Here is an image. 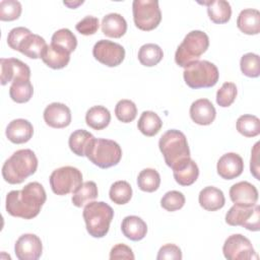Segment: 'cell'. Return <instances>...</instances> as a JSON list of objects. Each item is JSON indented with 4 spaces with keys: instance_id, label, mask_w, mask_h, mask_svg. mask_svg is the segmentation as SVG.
<instances>
[{
    "instance_id": "1",
    "label": "cell",
    "mask_w": 260,
    "mask_h": 260,
    "mask_svg": "<svg viewBox=\"0 0 260 260\" xmlns=\"http://www.w3.org/2000/svg\"><path fill=\"white\" fill-rule=\"evenodd\" d=\"M46 199L43 185L30 182L21 190H12L6 195L5 208L7 213L14 217L31 219L40 213Z\"/></svg>"
},
{
    "instance_id": "2",
    "label": "cell",
    "mask_w": 260,
    "mask_h": 260,
    "mask_svg": "<svg viewBox=\"0 0 260 260\" xmlns=\"http://www.w3.org/2000/svg\"><path fill=\"white\" fill-rule=\"evenodd\" d=\"M38 169V158L31 149H19L5 160L2 167V177L5 182L15 185L22 183L34 175Z\"/></svg>"
},
{
    "instance_id": "3",
    "label": "cell",
    "mask_w": 260,
    "mask_h": 260,
    "mask_svg": "<svg viewBox=\"0 0 260 260\" xmlns=\"http://www.w3.org/2000/svg\"><path fill=\"white\" fill-rule=\"evenodd\" d=\"M158 147L167 166L172 170L191 158L187 138L180 130L170 129L165 132L159 138Z\"/></svg>"
},
{
    "instance_id": "4",
    "label": "cell",
    "mask_w": 260,
    "mask_h": 260,
    "mask_svg": "<svg viewBox=\"0 0 260 260\" xmlns=\"http://www.w3.org/2000/svg\"><path fill=\"white\" fill-rule=\"evenodd\" d=\"M82 216L87 233L93 238H103L110 230L114 210L106 202L91 201L84 206Z\"/></svg>"
},
{
    "instance_id": "5",
    "label": "cell",
    "mask_w": 260,
    "mask_h": 260,
    "mask_svg": "<svg viewBox=\"0 0 260 260\" xmlns=\"http://www.w3.org/2000/svg\"><path fill=\"white\" fill-rule=\"evenodd\" d=\"M208 47L209 38L204 31L191 30L186 35L183 42L177 48L175 61L179 66L186 68L193 62L198 61Z\"/></svg>"
},
{
    "instance_id": "6",
    "label": "cell",
    "mask_w": 260,
    "mask_h": 260,
    "mask_svg": "<svg viewBox=\"0 0 260 260\" xmlns=\"http://www.w3.org/2000/svg\"><path fill=\"white\" fill-rule=\"evenodd\" d=\"M85 156L99 168L108 169L120 162L122 149L114 140L93 138L86 150Z\"/></svg>"
},
{
    "instance_id": "7",
    "label": "cell",
    "mask_w": 260,
    "mask_h": 260,
    "mask_svg": "<svg viewBox=\"0 0 260 260\" xmlns=\"http://www.w3.org/2000/svg\"><path fill=\"white\" fill-rule=\"evenodd\" d=\"M183 77L186 84L193 89L208 88L217 83L219 72L213 63L207 60H198L184 69Z\"/></svg>"
},
{
    "instance_id": "8",
    "label": "cell",
    "mask_w": 260,
    "mask_h": 260,
    "mask_svg": "<svg viewBox=\"0 0 260 260\" xmlns=\"http://www.w3.org/2000/svg\"><path fill=\"white\" fill-rule=\"evenodd\" d=\"M132 12L134 23L141 30H152L160 23L161 12L156 0H134Z\"/></svg>"
},
{
    "instance_id": "9",
    "label": "cell",
    "mask_w": 260,
    "mask_h": 260,
    "mask_svg": "<svg viewBox=\"0 0 260 260\" xmlns=\"http://www.w3.org/2000/svg\"><path fill=\"white\" fill-rule=\"evenodd\" d=\"M49 182L52 191L63 196L73 193L82 184V174L77 168L65 166L53 171Z\"/></svg>"
},
{
    "instance_id": "10",
    "label": "cell",
    "mask_w": 260,
    "mask_h": 260,
    "mask_svg": "<svg viewBox=\"0 0 260 260\" xmlns=\"http://www.w3.org/2000/svg\"><path fill=\"white\" fill-rule=\"evenodd\" d=\"M225 222L232 226H243L252 232L260 230V206L234 204L225 214Z\"/></svg>"
},
{
    "instance_id": "11",
    "label": "cell",
    "mask_w": 260,
    "mask_h": 260,
    "mask_svg": "<svg viewBox=\"0 0 260 260\" xmlns=\"http://www.w3.org/2000/svg\"><path fill=\"white\" fill-rule=\"evenodd\" d=\"M222 253L229 260L258 259L251 241L241 234L232 235L224 241Z\"/></svg>"
},
{
    "instance_id": "12",
    "label": "cell",
    "mask_w": 260,
    "mask_h": 260,
    "mask_svg": "<svg viewBox=\"0 0 260 260\" xmlns=\"http://www.w3.org/2000/svg\"><path fill=\"white\" fill-rule=\"evenodd\" d=\"M95 60L108 67L120 65L125 58V49L118 43L109 40L98 41L92 48Z\"/></svg>"
},
{
    "instance_id": "13",
    "label": "cell",
    "mask_w": 260,
    "mask_h": 260,
    "mask_svg": "<svg viewBox=\"0 0 260 260\" xmlns=\"http://www.w3.org/2000/svg\"><path fill=\"white\" fill-rule=\"evenodd\" d=\"M14 252L19 260H37L43 252L42 241L35 234H24L17 239Z\"/></svg>"
},
{
    "instance_id": "14",
    "label": "cell",
    "mask_w": 260,
    "mask_h": 260,
    "mask_svg": "<svg viewBox=\"0 0 260 260\" xmlns=\"http://www.w3.org/2000/svg\"><path fill=\"white\" fill-rule=\"evenodd\" d=\"M1 84L13 82L17 79H29L30 69L24 62L16 58H1Z\"/></svg>"
},
{
    "instance_id": "15",
    "label": "cell",
    "mask_w": 260,
    "mask_h": 260,
    "mask_svg": "<svg viewBox=\"0 0 260 260\" xmlns=\"http://www.w3.org/2000/svg\"><path fill=\"white\" fill-rule=\"evenodd\" d=\"M43 116L46 124L52 128H65L71 123V111L62 103H52L47 106Z\"/></svg>"
},
{
    "instance_id": "16",
    "label": "cell",
    "mask_w": 260,
    "mask_h": 260,
    "mask_svg": "<svg viewBox=\"0 0 260 260\" xmlns=\"http://www.w3.org/2000/svg\"><path fill=\"white\" fill-rule=\"evenodd\" d=\"M217 174L224 180H233L244 171L243 158L235 152H228L219 157L216 165Z\"/></svg>"
},
{
    "instance_id": "17",
    "label": "cell",
    "mask_w": 260,
    "mask_h": 260,
    "mask_svg": "<svg viewBox=\"0 0 260 260\" xmlns=\"http://www.w3.org/2000/svg\"><path fill=\"white\" fill-rule=\"evenodd\" d=\"M230 198L235 204L253 206L258 201V190L253 184L242 181L231 187Z\"/></svg>"
},
{
    "instance_id": "18",
    "label": "cell",
    "mask_w": 260,
    "mask_h": 260,
    "mask_svg": "<svg viewBox=\"0 0 260 260\" xmlns=\"http://www.w3.org/2000/svg\"><path fill=\"white\" fill-rule=\"evenodd\" d=\"M190 117L198 125H210L215 117L216 111L208 99H199L192 103L190 107Z\"/></svg>"
},
{
    "instance_id": "19",
    "label": "cell",
    "mask_w": 260,
    "mask_h": 260,
    "mask_svg": "<svg viewBox=\"0 0 260 260\" xmlns=\"http://www.w3.org/2000/svg\"><path fill=\"white\" fill-rule=\"evenodd\" d=\"M6 137L15 144L27 142L34 134L31 123L25 119H14L6 127Z\"/></svg>"
},
{
    "instance_id": "20",
    "label": "cell",
    "mask_w": 260,
    "mask_h": 260,
    "mask_svg": "<svg viewBox=\"0 0 260 260\" xmlns=\"http://www.w3.org/2000/svg\"><path fill=\"white\" fill-rule=\"evenodd\" d=\"M198 201L200 206L207 211H215L224 206L223 192L213 186H207L199 192Z\"/></svg>"
},
{
    "instance_id": "21",
    "label": "cell",
    "mask_w": 260,
    "mask_h": 260,
    "mask_svg": "<svg viewBox=\"0 0 260 260\" xmlns=\"http://www.w3.org/2000/svg\"><path fill=\"white\" fill-rule=\"evenodd\" d=\"M41 59L48 67L52 69H62L66 67L69 63L70 53L50 44L47 45V47L43 51Z\"/></svg>"
},
{
    "instance_id": "22",
    "label": "cell",
    "mask_w": 260,
    "mask_h": 260,
    "mask_svg": "<svg viewBox=\"0 0 260 260\" xmlns=\"http://www.w3.org/2000/svg\"><path fill=\"white\" fill-rule=\"evenodd\" d=\"M102 31L109 38L119 39L127 31V22L119 13H109L102 19Z\"/></svg>"
},
{
    "instance_id": "23",
    "label": "cell",
    "mask_w": 260,
    "mask_h": 260,
    "mask_svg": "<svg viewBox=\"0 0 260 260\" xmlns=\"http://www.w3.org/2000/svg\"><path fill=\"white\" fill-rule=\"evenodd\" d=\"M121 231L127 239L131 241H140L146 236L147 225L139 216L128 215L122 220Z\"/></svg>"
},
{
    "instance_id": "24",
    "label": "cell",
    "mask_w": 260,
    "mask_h": 260,
    "mask_svg": "<svg viewBox=\"0 0 260 260\" xmlns=\"http://www.w3.org/2000/svg\"><path fill=\"white\" fill-rule=\"evenodd\" d=\"M238 28L246 35H258L260 32V12L257 9L246 8L237 18Z\"/></svg>"
},
{
    "instance_id": "25",
    "label": "cell",
    "mask_w": 260,
    "mask_h": 260,
    "mask_svg": "<svg viewBox=\"0 0 260 260\" xmlns=\"http://www.w3.org/2000/svg\"><path fill=\"white\" fill-rule=\"evenodd\" d=\"M207 6V13L210 20L214 23H225L231 19L232 7L225 0H211L203 2Z\"/></svg>"
},
{
    "instance_id": "26",
    "label": "cell",
    "mask_w": 260,
    "mask_h": 260,
    "mask_svg": "<svg viewBox=\"0 0 260 260\" xmlns=\"http://www.w3.org/2000/svg\"><path fill=\"white\" fill-rule=\"evenodd\" d=\"M46 47L47 43L44 38L30 32L21 42L17 51L30 59H38L41 58L42 53Z\"/></svg>"
},
{
    "instance_id": "27",
    "label": "cell",
    "mask_w": 260,
    "mask_h": 260,
    "mask_svg": "<svg viewBox=\"0 0 260 260\" xmlns=\"http://www.w3.org/2000/svg\"><path fill=\"white\" fill-rule=\"evenodd\" d=\"M175 181L181 186H190L198 179L199 169L197 164L189 158L186 162L173 170Z\"/></svg>"
},
{
    "instance_id": "28",
    "label": "cell",
    "mask_w": 260,
    "mask_h": 260,
    "mask_svg": "<svg viewBox=\"0 0 260 260\" xmlns=\"http://www.w3.org/2000/svg\"><path fill=\"white\" fill-rule=\"evenodd\" d=\"M85 122L87 126L94 130H103L111 122V113L104 106H93L87 110Z\"/></svg>"
},
{
    "instance_id": "29",
    "label": "cell",
    "mask_w": 260,
    "mask_h": 260,
    "mask_svg": "<svg viewBox=\"0 0 260 260\" xmlns=\"http://www.w3.org/2000/svg\"><path fill=\"white\" fill-rule=\"evenodd\" d=\"M93 138L94 136L90 132L84 129H77L73 131L69 136V148L74 154L78 156H85L86 150L89 147Z\"/></svg>"
},
{
    "instance_id": "30",
    "label": "cell",
    "mask_w": 260,
    "mask_h": 260,
    "mask_svg": "<svg viewBox=\"0 0 260 260\" xmlns=\"http://www.w3.org/2000/svg\"><path fill=\"white\" fill-rule=\"evenodd\" d=\"M137 127L143 135L151 137L159 132L162 127V121L156 113L144 111L137 122Z\"/></svg>"
},
{
    "instance_id": "31",
    "label": "cell",
    "mask_w": 260,
    "mask_h": 260,
    "mask_svg": "<svg viewBox=\"0 0 260 260\" xmlns=\"http://www.w3.org/2000/svg\"><path fill=\"white\" fill-rule=\"evenodd\" d=\"M99 196L98 186L93 181H86L82 183L74 192L71 201L74 206L82 207L87 203L93 201Z\"/></svg>"
},
{
    "instance_id": "32",
    "label": "cell",
    "mask_w": 260,
    "mask_h": 260,
    "mask_svg": "<svg viewBox=\"0 0 260 260\" xmlns=\"http://www.w3.org/2000/svg\"><path fill=\"white\" fill-rule=\"evenodd\" d=\"M34 94V86L29 79H17L9 87L11 100L17 104L27 103Z\"/></svg>"
},
{
    "instance_id": "33",
    "label": "cell",
    "mask_w": 260,
    "mask_h": 260,
    "mask_svg": "<svg viewBox=\"0 0 260 260\" xmlns=\"http://www.w3.org/2000/svg\"><path fill=\"white\" fill-rule=\"evenodd\" d=\"M164 57V52L161 48L152 43L145 44L140 47L138 51L139 62L146 67H152L157 65Z\"/></svg>"
},
{
    "instance_id": "34",
    "label": "cell",
    "mask_w": 260,
    "mask_h": 260,
    "mask_svg": "<svg viewBox=\"0 0 260 260\" xmlns=\"http://www.w3.org/2000/svg\"><path fill=\"white\" fill-rule=\"evenodd\" d=\"M137 185L141 191L154 192L160 185V176L156 170L146 168L138 174Z\"/></svg>"
},
{
    "instance_id": "35",
    "label": "cell",
    "mask_w": 260,
    "mask_h": 260,
    "mask_svg": "<svg viewBox=\"0 0 260 260\" xmlns=\"http://www.w3.org/2000/svg\"><path fill=\"white\" fill-rule=\"evenodd\" d=\"M236 127L245 137H255L260 133V120L254 115H242L238 118Z\"/></svg>"
},
{
    "instance_id": "36",
    "label": "cell",
    "mask_w": 260,
    "mask_h": 260,
    "mask_svg": "<svg viewBox=\"0 0 260 260\" xmlns=\"http://www.w3.org/2000/svg\"><path fill=\"white\" fill-rule=\"evenodd\" d=\"M51 44L57 46L68 53H72L77 47V39L75 35L68 28H60L55 31L51 39Z\"/></svg>"
},
{
    "instance_id": "37",
    "label": "cell",
    "mask_w": 260,
    "mask_h": 260,
    "mask_svg": "<svg viewBox=\"0 0 260 260\" xmlns=\"http://www.w3.org/2000/svg\"><path fill=\"white\" fill-rule=\"evenodd\" d=\"M109 196L110 199L118 205L126 204L132 197V188L127 181H117L112 184L109 191Z\"/></svg>"
},
{
    "instance_id": "38",
    "label": "cell",
    "mask_w": 260,
    "mask_h": 260,
    "mask_svg": "<svg viewBox=\"0 0 260 260\" xmlns=\"http://www.w3.org/2000/svg\"><path fill=\"white\" fill-rule=\"evenodd\" d=\"M240 68L244 75L248 77H258L260 75V59L255 53H247L242 56Z\"/></svg>"
},
{
    "instance_id": "39",
    "label": "cell",
    "mask_w": 260,
    "mask_h": 260,
    "mask_svg": "<svg viewBox=\"0 0 260 260\" xmlns=\"http://www.w3.org/2000/svg\"><path fill=\"white\" fill-rule=\"evenodd\" d=\"M115 115L119 121L130 123L137 116V107L130 100H121L115 107Z\"/></svg>"
},
{
    "instance_id": "40",
    "label": "cell",
    "mask_w": 260,
    "mask_h": 260,
    "mask_svg": "<svg viewBox=\"0 0 260 260\" xmlns=\"http://www.w3.org/2000/svg\"><path fill=\"white\" fill-rule=\"evenodd\" d=\"M22 11V6L16 0H2L0 2V20L12 21L17 19Z\"/></svg>"
},
{
    "instance_id": "41",
    "label": "cell",
    "mask_w": 260,
    "mask_h": 260,
    "mask_svg": "<svg viewBox=\"0 0 260 260\" xmlns=\"http://www.w3.org/2000/svg\"><path fill=\"white\" fill-rule=\"evenodd\" d=\"M238 94L237 86L234 82H224L216 92V103L219 107H230Z\"/></svg>"
},
{
    "instance_id": "42",
    "label": "cell",
    "mask_w": 260,
    "mask_h": 260,
    "mask_svg": "<svg viewBox=\"0 0 260 260\" xmlns=\"http://www.w3.org/2000/svg\"><path fill=\"white\" fill-rule=\"evenodd\" d=\"M185 196L182 192L172 190L167 192L160 199V205L167 211H176L181 209L185 204Z\"/></svg>"
},
{
    "instance_id": "43",
    "label": "cell",
    "mask_w": 260,
    "mask_h": 260,
    "mask_svg": "<svg viewBox=\"0 0 260 260\" xmlns=\"http://www.w3.org/2000/svg\"><path fill=\"white\" fill-rule=\"evenodd\" d=\"M100 26L99 18L92 15H87L78 21L75 25L76 30L83 36L94 35Z\"/></svg>"
},
{
    "instance_id": "44",
    "label": "cell",
    "mask_w": 260,
    "mask_h": 260,
    "mask_svg": "<svg viewBox=\"0 0 260 260\" xmlns=\"http://www.w3.org/2000/svg\"><path fill=\"white\" fill-rule=\"evenodd\" d=\"M31 31L23 26H17L12 28L7 36V44L8 46L12 49L17 51L19 45L21 44V42L24 40V38L29 35Z\"/></svg>"
},
{
    "instance_id": "45",
    "label": "cell",
    "mask_w": 260,
    "mask_h": 260,
    "mask_svg": "<svg viewBox=\"0 0 260 260\" xmlns=\"http://www.w3.org/2000/svg\"><path fill=\"white\" fill-rule=\"evenodd\" d=\"M157 260H181L182 259V251L175 244H166L160 247L158 250Z\"/></svg>"
},
{
    "instance_id": "46",
    "label": "cell",
    "mask_w": 260,
    "mask_h": 260,
    "mask_svg": "<svg viewBox=\"0 0 260 260\" xmlns=\"http://www.w3.org/2000/svg\"><path fill=\"white\" fill-rule=\"evenodd\" d=\"M110 259L111 260H117V259L134 260L135 256L133 254L132 249L129 246L125 244H117L111 249Z\"/></svg>"
},
{
    "instance_id": "47",
    "label": "cell",
    "mask_w": 260,
    "mask_h": 260,
    "mask_svg": "<svg viewBox=\"0 0 260 260\" xmlns=\"http://www.w3.org/2000/svg\"><path fill=\"white\" fill-rule=\"evenodd\" d=\"M259 145L260 142H256L251 153V161H250V171L251 174L255 177V179L260 180L259 176V159H258V154H259Z\"/></svg>"
},
{
    "instance_id": "48",
    "label": "cell",
    "mask_w": 260,
    "mask_h": 260,
    "mask_svg": "<svg viewBox=\"0 0 260 260\" xmlns=\"http://www.w3.org/2000/svg\"><path fill=\"white\" fill-rule=\"evenodd\" d=\"M64 3V5H66V6H68L69 8H76L77 6H79V5H81L82 3H83V1H64L63 2Z\"/></svg>"
}]
</instances>
